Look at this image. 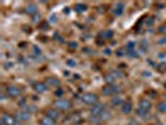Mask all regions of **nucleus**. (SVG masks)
<instances>
[{
    "label": "nucleus",
    "mask_w": 166,
    "mask_h": 125,
    "mask_svg": "<svg viewBox=\"0 0 166 125\" xmlns=\"http://www.w3.org/2000/svg\"><path fill=\"white\" fill-rule=\"evenodd\" d=\"M151 109V103L147 99H141L139 101V108L136 109V114L143 119H147Z\"/></svg>",
    "instance_id": "nucleus-1"
},
{
    "label": "nucleus",
    "mask_w": 166,
    "mask_h": 125,
    "mask_svg": "<svg viewBox=\"0 0 166 125\" xmlns=\"http://www.w3.org/2000/svg\"><path fill=\"white\" fill-rule=\"evenodd\" d=\"M110 119H111V113L106 109V110H104L100 115L91 116V118H90V121H91L92 124H102V123H105V121H108Z\"/></svg>",
    "instance_id": "nucleus-2"
},
{
    "label": "nucleus",
    "mask_w": 166,
    "mask_h": 125,
    "mask_svg": "<svg viewBox=\"0 0 166 125\" xmlns=\"http://www.w3.org/2000/svg\"><path fill=\"white\" fill-rule=\"evenodd\" d=\"M71 103L66 99H58L54 101V108L56 110H60V112H68V110L71 109Z\"/></svg>",
    "instance_id": "nucleus-3"
},
{
    "label": "nucleus",
    "mask_w": 166,
    "mask_h": 125,
    "mask_svg": "<svg viewBox=\"0 0 166 125\" xmlns=\"http://www.w3.org/2000/svg\"><path fill=\"white\" fill-rule=\"evenodd\" d=\"M120 90H121V89H120L117 85H115V84H106L102 88L101 93L105 96H112V95H116V94H119Z\"/></svg>",
    "instance_id": "nucleus-4"
},
{
    "label": "nucleus",
    "mask_w": 166,
    "mask_h": 125,
    "mask_svg": "<svg viewBox=\"0 0 166 125\" xmlns=\"http://www.w3.org/2000/svg\"><path fill=\"white\" fill-rule=\"evenodd\" d=\"M81 100H82V103L86 104V105H92V106H94L95 104H98L99 98H98V95L94 94V93H86V94H84V95L81 96Z\"/></svg>",
    "instance_id": "nucleus-5"
},
{
    "label": "nucleus",
    "mask_w": 166,
    "mask_h": 125,
    "mask_svg": "<svg viewBox=\"0 0 166 125\" xmlns=\"http://www.w3.org/2000/svg\"><path fill=\"white\" fill-rule=\"evenodd\" d=\"M1 125H19V121L16 120L15 116L10 115V114H3Z\"/></svg>",
    "instance_id": "nucleus-6"
},
{
    "label": "nucleus",
    "mask_w": 166,
    "mask_h": 125,
    "mask_svg": "<svg viewBox=\"0 0 166 125\" xmlns=\"http://www.w3.org/2000/svg\"><path fill=\"white\" fill-rule=\"evenodd\" d=\"M5 93L9 98H18V96H20V94H21V90H20L18 86L9 85V86H6Z\"/></svg>",
    "instance_id": "nucleus-7"
},
{
    "label": "nucleus",
    "mask_w": 166,
    "mask_h": 125,
    "mask_svg": "<svg viewBox=\"0 0 166 125\" xmlns=\"http://www.w3.org/2000/svg\"><path fill=\"white\" fill-rule=\"evenodd\" d=\"M104 110H106L105 104L98 103V104H95L91 109H90V114H91V116H98V115H100V114L104 112Z\"/></svg>",
    "instance_id": "nucleus-8"
},
{
    "label": "nucleus",
    "mask_w": 166,
    "mask_h": 125,
    "mask_svg": "<svg viewBox=\"0 0 166 125\" xmlns=\"http://www.w3.org/2000/svg\"><path fill=\"white\" fill-rule=\"evenodd\" d=\"M112 13L115 14L116 16H120V15H122V13H124V10H125V4L124 3H120V1H117L112 6Z\"/></svg>",
    "instance_id": "nucleus-9"
},
{
    "label": "nucleus",
    "mask_w": 166,
    "mask_h": 125,
    "mask_svg": "<svg viewBox=\"0 0 166 125\" xmlns=\"http://www.w3.org/2000/svg\"><path fill=\"white\" fill-rule=\"evenodd\" d=\"M112 36H114V31L110 30V29L101 30V31L99 33V38H100L101 40H110Z\"/></svg>",
    "instance_id": "nucleus-10"
},
{
    "label": "nucleus",
    "mask_w": 166,
    "mask_h": 125,
    "mask_svg": "<svg viewBox=\"0 0 166 125\" xmlns=\"http://www.w3.org/2000/svg\"><path fill=\"white\" fill-rule=\"evenodd\" d=\"M45 84L48 86H54V88H58V86H60V80H59L58 78H54V76H49V78H46V80H45Z\"/></svg>",
    "instance_id": "nucleus-11"
},
{
    "label": "nucleus",
    "mask_w": 166,
    "mask_h": 125,
    "mask_svg": "<svg viewBox=\"0 0 166 125\" xmlns=\"http://www.w3.org/2000/svg\"><path fill=\"white\" fill-rule=\"evenodd\" d=\"M45 116L50 118V119H53V120H56L59 118V110H56L55 108L54 109H48L46 112H45Z\"/></svg>",
    "instance_id": "nucleus-12"
},
{
    "label": "nucleus",
    "mask_w": 166,
    "mask_h": 125,
    "mask_svg": "<svg viewBox=\"0 0 166 125\" xmlns=\"http://www.w3.org/2000/svg\"><path fill=\"white\" fill-rule=\"evenodd\" d=\"M120 109H121L124 114H130L133 112V104H131V101H124V104L120 106Z\"/></svg>",
    "instance_id": "nucleus-13"
},
{
    "label": "nucleus",
    "mask_w": 166,
    "mask_h": 125,
    "mask_svg": "<svg viewBox=\"0 0 166 125\" xmlns=\"http://www.w3.org/2000/svg\"><path fill=\"white\" fill-rule=\"evenodd\" d=\"M15 118H16V120H18V121H27V120H29V118H30V115L26 112H18L15 114Z\"/></svg>",
    "instance_id": "nucleus-14"
},
{
    "label": "nucleus",
    "mask_w": 166,
    "mask_h": 125,
    "mask_svg": "<svg viewBox=\"0 0 166 125\" xmlns=\"http://www.w3.org/2000/svg\"><path fill=\"white\" fill-rule=\"evenodd\" d=\"M34 90L36 93H45L48 90V85L45 83H36V84H34Z\"/></svg>",
    "instance_id": "nucleus-15"
},
{
    "label": "nucleus",
    "mask_w": 166,
    "mask_h": 125,
    "mask_svg": "<svg viewBox=\"0 0 166 125\" xmlns=\"http://www.w3.org/2000/svg\"><path fill=\"white\" fill-rule=\"evenodd\" d=\"M26 13L29 14V15H35V14L37 13V6L35 4H27L26 6Z\"/></svg>",
    "instance_id": "nucleus-16"
},
{
    "label": "nucleus",
    "mask_w": 166,
    "mask_h": 125,
    "mask_svg": "<svg viewBox=\"0 0 166 125\" xmlns=\"http://www.w3.org/2000/svg\"><path fill=\"white\" fill-rule=\"evenodd\" d=\"M69 120H70V123H72V124H79L81 121V115L78 113H74L71 116H69Z\"/></svg>",
    "instance_id": "nucleus-17"
},
{
    "label": "nucleus",
    "mask_w": 166,
    "mask_h": 125,
    "mask_svg": "<svg viewBox=\"0 0 166 125\" xmlns=\"http://www.w3.org/2000/svg\"><path fill=\"white\" fill-rule=\"evenodd\" d=\"M40 125H56V123H55V120L50 119V118L44 116L40 119Z\"/></svg>",
    "instance_id": "nucleus-18"
},
{
    "label": "nucleus",
    "mask_w": 166,
    "mask_h": 125,
    "mask_svg": "<svg viewBox=\"0 0 166 125\" xmlns=\"http://www.w3.org/2000/svg\"><path fill=\"white\" fill-rule=\"evenodd\" d=\"M111 104L114 106H121L124 104V100H122V98H120V96H114L112 100H111Z\"/></svg>",
    "instance_id": "nucleus-19"
},
{
    "label": "nucleus",
    "mask_w": 166,
    "mask_h": 125,
    "mask_svg": "<svg viewBox=\"0 0 166 125\" xmlns=\"http://www.w3.org/2000/svg\"><path fill=\"white\" fill-rule=\"evenodd\" d=\"M110 74L112 75L114 79H121V78L125 76V74H124L122 71H120V70H111V71H110Z\"/></svg>",
    "instance_id": "nucleus-20"
},
{
    "label": "nucleus",
    "mask_w": 166,
    "mask_h": 125,
    "mask_svg": "<svg viewBox=\"0 0 166 125\" xmlns=\"http://www.w3.org/2000/svg\"><path fill=\"white\" fill-rule=\"evenodd\" d=\"M75 10H76L78 13H84L88 10V6H86L85 4H76L75 5Z\"/></svg>",
    "instance_id": "nucleus-21"
},
{
    "label": "nucleus",
    "mask_w": 166,
    "mask_h": 125,
    "mask_svg": "<svg viewBox=\"0 0 166 125\" xmlns=\"http://www.w3.org/2000/svg\"><path fill=\"white\" fill-rule=\"evenodd\" d=\"M23 112H26L27 114L29 113H35L36 112V108L33 106V105H26V106H23Z\"/></svg>",
    "instance_id": "nucleus-22"
},
{
    "label": "nucleus",
    "mask_w": 166,
    "mask_h": 125,
    "mask_svg": "<svg viewBox=\"0 0 166 125\" xmlns=\"http://www.w3.org/2000/svg\"><path fill=\"white\" fill-rule=\"evenodd\" d=\"M157 110L160 113H166V103H159L157 104Z\"/></svg>",
    "instance_id": "nucleus-23"
},
{
    "label": "nucleus",
    "mask_w": 166,
    "mask_h": 125,
    "mask_svg": "<svg viewBox=\"0 0 166 125\" xmlns=\"http://www.w3.org/2000/svg\"><path fill=\"white\" fill-rule=\"evenodd\" d=\"M49 23H48V22H41L40 24H39V29L40 30H48V29H49Z\"/></svg>",
    "instance_id": "nucleus-24"
},
{
    "label": "nucleus",
    "mask_w": 166,
    "mask_h": 125,
    "mask_svg": "<svg viewBox=\"0 0 166 125\" xmlns=\"http://www.w3.org/2000/svg\"><path fill=\"white\" fill-rule=\"evenodd\" d=\"M125 49H126L127 53H129V51H134L135 50V43H134V41H131V43H127Z\"/></svg>",
    "instance_id": "nucleus-25"
},
{
    "label": "nucleus",
    "mask_w": 166,
    "mask_h": 125,
    "mask_svg": "<svg viewBox=\"0 0 166 125\" xmlns=\"http://www.w3.org/2000/svg\"><path fill=\"white\" fill-rule=\"evenodd\" d=\"M114 80H115V79L112 78V75L110 74V73H109V74H106V75H105V81L108 83V84H114Z\"/></svg>",
    "instance_id": "nucleus-26"
},
{
    "label": "nucleus",
    "mask_w": 166,
    "mask_h": 125,
    "mask_svg": "<svg viewBox=\"0 0 166 125\" xmlns=\"http://www.w3.org/2000/svg\"><path fill=\"white\" fill-rule=\"evenodd\" d=\"M55 95L58 96V98H60V96H63L64 95V90L63 89H60V88H58V90L55 91Z\"/></svg>",
    "instance_id": "nucleus-27"
},
{
    "label": "nucleus",
    "mask_w": 166,
    "mask_h": 125,
    "mask_svg": "<svg viewBox=\"0 0 166 125\" xmlns=\"http://www.w3.org/2000/svg\"><path fill=\"white\" fill-rule=\"evenodd\" d=\"M159 70L161 73H165L166 71V62H161L160 65H159Z\"/></svg>",
    "instance_id": "nucleus-28"
},
{
    "label": "nucleus",
    "mask_w": 166,
    "mask_h": 125,
    "mask_svg": "<svg viewBox=\"0 0 166 125\" xmlns=\"http://www.w3.org/2000/svg\"><path fill=\"white\" fill-rule=\"evenodd\" d=\"M116 55H117V56H122V55H125V50H124V49H119V50L116 51Z\"/></svg>",
    "instance_id": "nucleus-29"
},
{
    "label": "nucleus",
    "mask_w": 166,
    "mask_h": 125,
    "mask_svg": "<svg viewBox=\"0 0 166 125\" xmlns=\"http://www.w3.org/2000/svg\"><path fill=\"white\" fill-rule=\"evenodd\" d=\"M69 46H71L72 49H76V48H78V43H75V41H71V43L69 44Z\"/></svg>",
    "instance_id": "nucleus-30"
},
{
    "label": "nucleus",
    "mask_w": 166,
    "mask_h": 125,
    "mask_svg": "<svg viewBox=\"0 0 166 125\" xmlns=\"http://www.w3.org/2000/svg\"><path fill=\"white\" fill-rule=\"evenodd\" d=\"M68 64H69V65H75V61H72V60H68Z\"/></svg>",
    "instance_id": "nucleus-31"
},
{
    "label": "nucleus",
    "mask_w": 166,
    "mask_h": 125,
    "mask_svg": "<svg viewBox=\"0 0 166 125\" xmlns=\"http://www.w3.org/2000/svg\"><path fill=\"white\" fill-rule=\"evenodd\" d=\"M155 125H164V124H161V123H157V124H155Z\"/></svg>",
    "instance_id": "nucleus-32"
},
{
    "label": "nucleus",
    "mask_w": 166,
    "mask_h": 125,
    "mask_svg": "<svg viewBox=\"0 0 166 125\" xmlns=\"http://www.w3.org/2000/svg\"><path fill=\"white\" fill-rule=\"evenodd\" d=\"M164 98H165V99H166V93H165V94H164Z\"/></svg>",
    "instance_id": "nucleus-33"
}]
</instances>
